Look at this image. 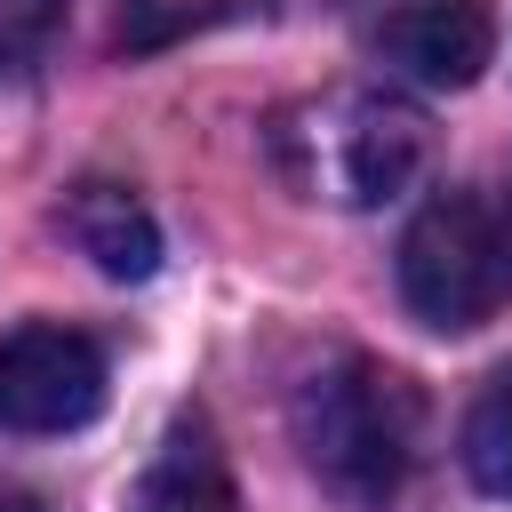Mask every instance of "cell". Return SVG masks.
Segmentation results:
<instances>
[{
	"label": "cell",
	"instance_id": "obj_1",
	"mask_svg": "<svg viewBox=\"0 0 512 512\" xmlns=\"http://www.w3.org/2000/svg\"><path fill=\"white\" fill-rule=\"evenodd\" d=\"M288 432H296V456L304 472L344 496V504H392L408 480H416V456H424V392L368 360V352H336L320 360L296 400H288Z\"/></svg>",
	"mask_w": 512,
	"mask_h": 512
},
{
	"label": "cell",
	"instance_id": "obj_2",
	"mask_svg": "<svg viewBox=\"0 0 512 512\" xmlns=\"http://www.w3.org/2000/svg\"><path fill=\"white\" fill-rule=\"evenodd\" d=\"M272 168L320 208H384L432 168V120L392 88H328L272 112Z\"/></svg>",
	"mask_w": 512,
	"mask_h": 512
},
{
	"label": "cell",
	"instance_id": "obj_3",
	"mask_svg": "<svg viewBox=\"0 0 512 512\" xmlns=\"http://www.w3.org/2000/svg\"><path fill=\"white\" fill-rule=\"evenodd\" d=\"M400 304L440 328H488L512 304V224L480 192H432L400 232Z\"/></svg>",
	"mask_w": 512,
	"mask_h": 512
},
{
	"label": "cell",
	"instance_id": "obj_4",
	"mask_svg": "<svg viewBox=\"0 0 512 512\" xmlns=\"http://www.w3.org/2000/svg\"><path fill=\"white\" fill-rule=\"evenodd\" d=\"M112 368L88 328L24 320L0 328V432H80L104 416Z\"/></svg>",
	"mask_w": 512,
	"mask_h": 512
},
{
	"label": "cell",
	"instance_id": "obj_5",
	"mask_svg": "<svg viewBox=\"0 0 512 512\" xmlns=\"http://www.w3.org/2000/svg\"><path fill=\"white\" fill-rule=\"evenodd\" d=\"M376 56L416 88H472L496 56V16L488 0H408L376 24Z\"/></svg>",
	"mask_w": 512,
	"mask_h": 512
},
{
	"label": "cell",
	"instance_id": "obj_6",
	"mask_svg": "<svg viewBox=\"0 0 512 512\" xmlns=\"http://www.w3.org/2000/svg\"><path fill=\"white\" fill-rule=\"evenodd\" d=\"M56 224H64V240H72L104 280H152V272H160V224H152V208H144L128 184H112V176L72 184L64 208H56Z\"/></svg>",
	"mask_w": 512,
	"mask_h": 512
},
{
	"label": "cell",
	"instance_id": "obj_7",
	"mask_svg": "<svg viewBox=\"0 0 512 512\" xmlns=\"http://www.w3.org/2000/svg\"><path fill=\"white\" fill-rule=\"evenodd\" d=\"M128 512H232V464H224L216 424L200 408L160 432V448H152Z\"/></svg>",
	"mask_w": 512,
	"mask_h": 512
},
{
	"label": "cell",
	"instance_id": "obj_8",
	"mask_svg": "<svg viewBox=\"0 0 512 512\" xmlns=\"http://www.w3.org/2000/svg\"><path fill=\"white\" fill-rule=\"evenodd\" d=\"M464 472L512 504V360L480 384V400L464 408Z\"/></svg>",
	"mask_w": 512,
	"mask_h": 512
},
{
	"label": "cell",
	"instance_id": "obj_9",
	"mask_svg": "<svg viewBox=\"0 0 512 512\" xmlns=\"http://www.w3.org/2000/svg\"><path fill=\"white\" fill-rule=\"evenodd\" d=\"M64 24V0H0V88L24 80Z\"/></svg>",
	"mask_w": 512,
	"mask_h": 512
},
{
	"label": "cell",
	"instance_id": "obj_10",
	"mask_svg": "<svg viewBox=\"0 0 512 512\" xmlns=\"http://www.w3.org/2000/svg\"><path fill=\"white\" fill-rule=\"evenodd\" d=\"M232 8H248V0H120V40L128 48H160V40H176L192 24H216Z\"/></svg>",
	"mask_w": 512,
	"mask_h": 512
},
{
	"label": "cell",
	"instance_id": "obj_11",
	"mask_svg": "<svg viewBox=\"0 0 512 512\" xmlns=\"http://www.w3.org/2000/svg\"><path fill=\"white\" fill-rule=\"evenodd\" d=\"M0 512H40V504H32L24 488H0Z\"/></svg>",
	"mask_w": 512,
	"mask_h": 512
}]
</instances>
